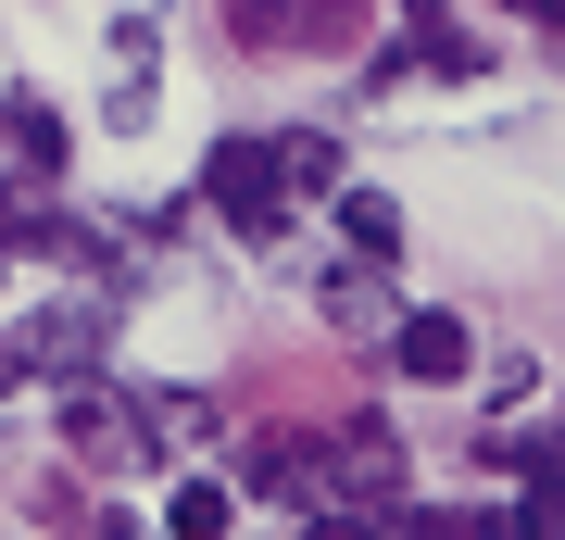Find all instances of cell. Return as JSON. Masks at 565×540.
Instances as JSON below:
<instances>
[{
  "instance_id": "6da1fadb",
  "label": "cell",
  "mask_w": 565,
  "mask_h": 540,
  "mask_svg": "<svg viewBox=\"0 0 565 540\" xmlns=\"http://www.w3.org/2000/svg\"><path fill=\"white\" fill-rule=\"evenodd\" d=\"M202 214L239 226V240H277V226H289V201H277V139H264V126H239V139L202 151Z\"/></svg>"
},
{
  "instance_id": "7a4b0ae2",
  "label": "cell",
  "mask_w": 565,
  "mask_h": 540,
  "mask_svg": "<svg viewBox=\"0 0 565 540\" xmlns=\"http://www.w3.org/2000/svg\"><path fill=\"white\" fill-rule=\"evenodd\" d=\"M364 13H340V0H239L226 13V51H340Z\"/></svg>"
},
{
  "instance_id": "3957f363",
  "label": "cell",
  "mask_w": 565,
  "mask_h": 540,
  "mask_svg": "<svg viewBox=\"0 0 565 540\" xmlns=\"http://www.w3.org/2000/svg\"><path fill=\"white\" fill-rule=\"evenodd\" d=\"M25 364H51V378L63 390H88V364H102L114 352V315H102V301H51V315L39 327H25V340H13Z\"/></svg>"
},
{
  "instance_id": "277c9868",
  "label": "cell",
  "mask_w": 565,
  "mask_h": 540,
  "mask_svg": "<svg viewBox=\"0 0 565 540\" xmlns=\"http://www.w3.org/2000/svg\"><path fill=\"white\" fill-rule=\"evenodd\" d=\"M63 453L76 465H126V453H151V427L126 415L114 390H63Z\"/></svg>"
},
{
  "instance_id": "5b68a950",
  "label": "cell",
  "mask_w": 565,
  "mask_h": 540,
  "mask_svg": "<svg viewBox=\"0 0 565 540\" xmlns=\"http://www.w3.org/2000/svg\"><path fill=\"white\" fill-rule=\"evenodd\" d=\"M390 364H403V378H427V390H452L465 364H478V340H465V315H452V301H427V315H403Z\"/></svg>"
},
{
  "instance_id": "8992f818",
  "label": "cell",
  "mask_w": 565,
  "mask_h": 540,
  "mask_svg": "<svg viewBox=\"0 0 565 540\" xmlns=\"http://www.w3.org/2000/svg\"><path fill=\"white\" fill-rule=\"evenodd\" d=\"M277 201L289 214H302V201H340V139H327V126H289L277 139Z\"/></svg>"
},
{
  "instance_id": "52a82bcc",
  "label": "cell",
  "mask_w": 565,
  "mask_h": 540,
  "mask_svg": "<svg viewBox=\"0 0 565 540\" xmlns=\"http://www.w3.org/2000/svg\"><path fill=\"white\" fill-rule=\"evenodd\" d=\"M340 240H352V264L390 277V252H403V201H390V189H340Z\"/></svg>"
},
{
  "instance_id": "ba28073f",
  "label": "cell",
  "mask_w": 565,
  "mask_h": 540,
  "mask_svg": "<svg viewBox=\"0 0 565 540\" xmlns=\"http://www.w3.org/2000/svg\"><path fill=\"white\" fill-rule=\"evenodd\" d=\"M327 327H403V315H390V277H377V264H327Z\"/></svg>"
},
{
  "instance_id": "9c48e42d",
  "label": "cell",
  "mask_w": 565,
  "mask_h": 540,
  "mask_svg": "<svg viewBox=\"0 0 565 540\" xmlns=\"http://www.w3.org/2000/svg\"><path fill=\"white\" fill-rule=\"evenodd\" d=\"M163 528H177V540H226L239 502H226V478H177V490H163Z\"/></svg>"
},
{
  "instance_id": "30bf717a",
  "label": "cell",
  "mask_w": 565,
  "mask_h": 540,
  "mask_svg": "<svg viewBox=\"0 0 565 540\" xmlns=\"http://www.w3.org/2000/svg\"><path fill=\"white\" fill-rule=\"evenodd\" d=\"M0 139H13L25 163H39V177H63V114H51L39 88H25V100H0Z\"/></svg>"
},
{
  "instance_id": "8fae6325",
  "label": "cell",
  "mask_w": 565,
  "mask_h": 540,
  "mask_svg": "<svg viewBox=\"0 0 565 540\" xmlns=\"http://www.w3.org/2000/svg\"><path fill=\"white\" fill-rule=\"evenodd\" d=\"M390 528H403V540H515V516H478V502H440V516H427V502H403Z\"/></svg>"
},
{
  "instance_id": "7c38bea8",
  "label": "cell",
  "mask_w": 565,
  "mask_h": 540,
  "mask_svg": "<svg viewBox=\"0 0 565 540\" xmlns=\"http://www.w3.org/2000/svg\"><path fill=\"white\" fill-rule=\"evenodd\" d=\"M114 100H126V114L151 100V25H139V13L114 25Z\"/></svg>"
},
{
  "instance_id": "4fadbf2b",
  "label": "cell",
  "mask_w": 565,
  "mask_h": 540,
  "mask_svg": "<svg viewBox=\"0 0 565 540\" xmlns=\"http://www.w3.org/2000/svg\"><path fill=\"white\" fill-rule=\"evenodd\" d=\"M13 378H25V352H13V340H0V390H13Z\"/></svg>"
},
{
  "instance_id": "5bb4252c",
  "label": "cell",
  "mask_w": 565,
  "mask_h": 540,
  "mask_svg": "<svg viewBox=\"0 0 565 540\" xmlns=\"http://www.w3.org/2000/svg\"><path fill=\"white\" fill-rule=\"evenodd\" d=\"M541 25H565V0H553V13H541Z\"/></svg>"
},
{
  "instance_id": "9a60e30c",
  "label": "cell",
  "mask_w": 565,
  "mask_h": 540,
  "mask_svg": "<svg viewBox=\"0 0 565 540\" xmlns=\"http://www.w3.org/2000/svg\"><path fill=\"white\" fill-rule=\"evenodd\" d=\"M315 540H327V528H315Z\"/></svg>"
}]
</instances>
